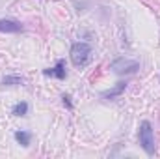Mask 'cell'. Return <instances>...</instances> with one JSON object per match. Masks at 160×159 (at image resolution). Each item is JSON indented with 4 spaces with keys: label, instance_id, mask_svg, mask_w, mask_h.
<instances>
[{
    "label": "cell",
    "instance_id": "6da1fadb",
    "mask_svg": "<svg viewBox=\"0 0 160 159\" xmlns=\"http://www.w3.org/2000/svg\"><path fill=\"white\" fill-rule=\"evenodd\" d=\"M138 137H140V146L145 150V154L147 156H153L155 154V133H153V125H151V122H142L140 123V133H138Z\"/></svg>",
    "mask_w": 160,
    "mask_h": 159
},
{
    "label": "cell",
    "instance_id": "7a4b0ae2",
    "mask_svg": "<svg viewBox=\"0 0 160 159\" xmlns=\"http://www.w3.org/2000/svg\"><path fill=\"white\" fill-rule=\"evenodd\" d=\"M91 60V47L84 41H78L71 47V62L77 66V68H84L88 66Z\"/></svg>",
    "mask_w": 160,
    "mask_h": 159
},
{
    "label": "cell",
    "instance_id": "3957f363",
    "mask_svg": "<svg viewBox=\"0 0 160 159\" xmlns=\"http://www.w3.org/2000/svg\"><path fill=\"white\" fill-rule=\"evenodd\" d=\"M110 69L118 75H130V73H136L140 69V64L136 60H130V58H125V56H119L116 58L112 64H110Z\"/></svg>",
    "mask_w": 160,
    "mask_h": 159
},
{
    "label": "cell",
    "instance_id": "277c9868",
    "mask_svg": "<svg viewBox=\"0 0 160 159\" xmlns=\"http://www.w3.org/2000/svg\"><path fill=\"white\" fill-rule=\"evenodd\" d=\"M0 32H8V34L22 32V25L13 19H0Z\"/></svg>",
    "mask_w": 160,
    "mask_h": 159
},
{
    "label": "cell",
    "instance_id": "5b68a950",
    "mask_svg": "<svg viewBox=\"0 0 160 159\" xmlns=\"http://www.w3.org/2000/svg\"><path fill=\"white\" fill-rule=\"evenodd\" d=\"M125 88H127V82H125V80H121V82H118L112 90L102 92V94H101V97H102V99H116V97H119L121 94L125 92Z\"/></svg>",
    "mask_w": 160,
    "mask_h": 159
},
{
    "label": "cell",
    "instance_id": "8992f818",
    "mask_svg": "<svg viewBox=\"0 0 160 159\" xmlns=\"http://www.w3.org/2000/svg\"><path fill=\"white\" fill-rule=\"evenodd\" d=\"M45 75H50V77H56V79L63 80L65 79V62H63V60H58V62H56V68L45 69Z\"/></svg>",
    "mask_w": 160,
    "mask_h": 159
},
{
    "label": "cell",
    "instance_id": "52a82bcc",
    "mask_svg": "<svg viewBox=\"0 0 160 159\" xmlns=\"http://www.w3.org/2000/svg\"><path fill=\"white\" fill-rule=\"evenodd\" d=\"M15 140L21 144V146H30V140H32V133L28 131H15Z\"/></svg>",
    "mask_w": 160,
    "mask_h": 159
},
{
    "label": "cell",
    "instance_id": "ba28073f",
    "mask_svg": "<svg viewBox=\"0 0 160 159\" xmlns=\"http://www.w3.org/2000/svg\"><path fill=\"white\" fill-rule=\"evenodd\" d=\"M11 114H13V116H26V114H28V103H26V101L15 103L13 109H11Z\"/></svg>",
    "mask_w": 160,
    "mask_h": 159
},
{
    "label": "cell",
    "instance_id": "9c48e42d",
    "mask_svg": "<svg viewBox=\"0 0 160 159\" xmlns=\"http://www.w3.org/2000/svg\"><path fill=\"white\" fill-rule=\"evenodd\" d=\"M24 80L22 77H19V75H6L4 79H2V84H6V86H17V84H22Z\"/></svg>",
    "mask_w": 160,
    "mask_h": 159
},
{
    "label": "cell",
    "instance_id": "30bf717a",
    "mask_svg": "<svg viewBox=\"0 0 160 159\" xmlns=\"http://www.w3.org/2000/svg\"><path fill=\"white\" fill-rule=\"evenodd\" d=\"M62 99H63V105H65L67 109H73V103H71V97H69L67 94H63V97H62Z\"/></svg>",
    "mask_w": 160,
    "mask_h": 159
}]
</instances>
